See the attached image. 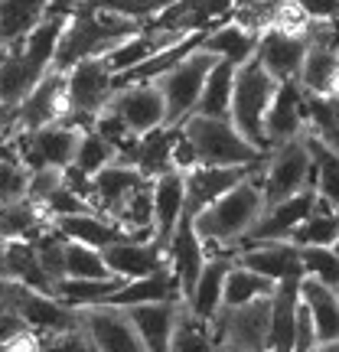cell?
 <instances>
[{
  "instance_id": "6da1fadb",
  "label": "cell",
  "mask_w": 339,
  "mask_h": 352,
  "mask_svg": "<svg viewBox=\"0 0 339 352\" xmlns=\"http://www.w3.org/2000/svg\"><path fill=\"white\" fill-rule=\"evenodd\" d=\"M264 212V192H261V170L248 179H241L239 186H232L226 196H219L212 206H206L196 219L193 228L206 245V258L215 254H228L235 258V245H239L252 226Z\"/></svg>"
},
{
  "instance_id": "7a4b0ae2",
  "label": "cell",
  "mask_w": 339,
  "mask_h": 352,
  "mask_svg": "<svg viewBox=\"0 0 339 352\" xmlns=\"http://www.w3.org/2000/svg\"><path fill=\"white\" fill-rule=\"evenodd\" d=\"M138 30H140V23H134V20H127L121 13H111V10H105V7H95V3L82 0L76 10L65 16L52 69H56V72H69V69L76 63H82V59L108 56L118 43H124L127 36H134Z\"/></svg>"
},
{
  "instance_id": "3957f363",
  "label": "cell",
  "mask_w": 339,
  "mask_h": 352,
  "mask_svg": "<svg viewBox=\"0 0 339 352\" xmlns=\"http://www.w3.org/2000/svg\"><path fill=\"white\" fill-rule=\"evenodd\" d=\"M63 26L65 16H46L33 33L3 46V59H0V101L3 104L17 108L36 88L39 78L52 69Z\"/></svg>"
},
{
  "instance_id": "277c9868",
  "label": "cell",
  "mask_w": 339,
  "mask_h": 352,
  "mask_svg": "<svg viewBox=\"0 0 339 352\" xmlns=\"http://www.w3.org/2000/svg\"><path fill=\"white\" fill-rule=\"evenodd\" d=\"M183 134L196 151V160L209 166H248L261 164L267 153L258 151L252 140L239 134V127L228 118H209V114H189L183 121Z\"/></svg>"
},
{
  "instance_id": "5b68a950",
  "label": "cell",
  "mask_w": 339,
  "mask_h": 352,
  "mask_svg": "<svg viewBox=\"0 0 339 352\" xmlns=\"http://www.w3.org/2000/svg\"><path fill=\"white\" fill-rule=\"evenodd\" d=\"M277 91V78L264 69L258 59H248L235 69V88H232V111L228 121L239 127L245 140H252L258 151H271L264 138V114L271 108V98Z\"/></svg>"
},
{
  "instance_id": "8992f818",
  "label": "cell",
  "mask_w": 339,
  "mask_h": 352,
  "mask_svg": "<svg viewBox=\"0 0 339 352\" xmlns=\"http://www.w3.org/2000/svg\"><path fill=\"white\" fill-rule=\"evenodd\" d=\"M65 88H69V114L63 121L78 131H88L98 111H105L114 98V72L108 69L105 56L82 59L65 72Z\"/></svg>"
},
{
  "instance_id": "52a82bcc",
  "label": "cell",
  "mask_w": 339,
  "mask_h": 352,
  "mask_svg": "<svg viewBox=\"0 0 339 352\" xmlns=\"http://www.w3.org/2000/svg\"><path fill=\"white\" fill-rule=\"evenodd\" d=\"M215 63H219V56H212V52H206L199 46V50H193L186 59H179L173 69H166L164 76L157 78V88H160L166 104V127H179L189 114L196 111L206 76L212 72Z\"/></svg>"
},
{
  "instance_id": "ba28073f",
  "label": "cell",
  "mask_w": 339,
  "mask_h": 352,
  "mask_svg": "<svg viewBox=\"0 0 339 352\" xmlns=\"http://www.w3.org/2000/svg\"><path fill=\"white\" fill-rule=\"evenodd\" d=\"M310 170H314V160H310V147L303 138L271 147L261 166L264 206H274V202L290 199L300 189H307L310 186Z\"/></svg>"
},
{
  "instance_id": "9c48e42d",
  "label": "cell",
  "mask_w": 339,
  "mask_h": 352,
  "mask_svg": "<svg viewBox=\"0 0 339 352\" xmlns=\"http://www.w3.org/2000/svg\"><path fill=\"white\" fill-rule=\"evenodd\" d=\"M69 114V88H65V72L50 69L36 82V88L26 95L10 114V124L0 127L3 138H13L20 131H39L46 124H56Z\"/></svg>"
},
{
  "instance_id": "30bf717a",
  "label": "cell",
  "mask_w": 339,
  "mask_h": 352,
  "mask_svg": "<svg viewBox=\"0 0 339 352\" xmlns=\"http://www.w3.org/2000/svg\"><path fill=\"white\" fill-rule=\"evenodd\" d=\"M78 138H82L78 127L65 124V121H56V124L39 127V131H20V134H13V147H17L20 164L30 173L43 170V166L65 170V166L76 160Z\"/></svg>"
},
{
  "instance_id": "8fae6325",
  "label": "cell",
  "mask_w": 339,
  "mask_h": 352,
  "mask_svg": "<svg viewBox=\"0 0 339 352\" xmlns=\"http://www.w3.org/2000/svg\"><path fill=\"white\" fill-rule=\"evenodd\" d=\"M212 333L219 342L239 346L245 352H267L271 336V297H258L241 307H222L212 316Z\"/></svg>"
},
{
  "instance_id": "7c38bea8",
  "label": "cell",
  "mask_w": 339,
  "mask_h": 352,
  "mask_svg": "<svg viewBox=\"0 0 339 352\" xmlns=\"http://www.w3.org/2000/svg\"><path fill=\"white\" fill-rule=\"evenodd\" d=\"M316 202H320L316 189L307 186V189H300L297 196H290V199L264 206L261 219H258L252 226V232L235 245V254L245 252V248H252V245H261V241H290V235L297 232V226L316 209Z\"/></svg>"
},
{
  "instance_id": "4fadbf2b",
  "label": "cell",
  "mask_w": 339,
  "mask_h": 352,
  "mask_svg": "<svg viewBox=\"0 0 339 352\" xmlns=\"http://www.w3.org/2000/svg\"><path fill=\"white\" fill-rule=\"evenodd\" d=\"M264 166L261 164H248V166H209V164H196L193 170L183 173L186 179V202H183V215L186 219H196V215L212 206L219 196H226L232 186H239L241 179L254 176L258 170Z\"/></svg>"
},
{
  "instance_id": "5bb4252c",
  "label": "cell",
  "mask_w": 339,
  "mask_h": 352,
  "mask_svg": "<svg viewBox=\"0 0 339 352\" xmlns=\"http://www.w3.org/2000/svg\"><path fill=\"white\" fill-rule=\"evenodd\" d=\"M82 329L88 333V340L98 352H147L140 333L134 329L127 310L121 307H85L82 310Z\"/></svg>"
},
{
  "instance_id": "9a60e30c",
  "label": "cell",
  "mask_w": 339,
  "mask_h": 352,
  "mask_svg": "<svg viewBox=\"0 0 339 352\" xmlns=\"http://www.w3.org/2000/svg\"><path fill=\"white\" fill-rule=\"evenodd\" d=\"M307 50H310V39L307 33H287V30H264L258 36V52L254 59L277 78V82H297L303 69V59H307Z\"/></svg>"
},
{
  "instance_id": "2e32d148",
  "label": "cell",
  "mask_w": 339,
  "mask_h": 352,
  "mask_svg": "<svg viewBox=\"0 0 339 352\" xmlns=\"http://www.w3.org/2000/svg\"><path fill=\"white\" fill-rule=\"evenodd\" d=\"M114 111L121 114V121L131 127V134H147L153 127L166 124V104L157 82H140V85L118 88L114 98L108 101Z\"/></svg>"
},
{
  "instance_id": "e0dca14e",
  "label": "cell",
  "mask_w": 339,
  "mask_h": 352,
  "mask_svg": "<svg viewBox=\"0 0 339 352\" xmlns=\"http://www.w3.org/2000/svg\"><path fill=\"white\" fill-rule=\"evenodd\" d=\"M303 88L300 82H277V91L271 98V108L264 114V138L267 147L287 144L294 138H303Z\"/></svg>"
},
{
  "instance_id": "ac0fdd59",
  "label": "cell",
  "mask_w": 339,
  "mask_h": 352,
  "mask_svg": "<svg viewBox=\"0 0 339 352\" xmlns=\"http://www.w3.org/2000/svg\"><path fill=\"white\" fill-rule=\"evenodd\" d=\"M105 264L108 271L124 280H138V277H147L153 271L166 267V248L157 239H124V241H114L105 248Z\"/></svg>"
},
{
  "instance_id": "d6986e66",
  "label": "cell",
  "mask_w": 339,
  "mask_h": 352,
  "mask_svg": "<svg viewBox=\"0 0 339 352\" xmlns=\"http://www.w3.org/2000/svg\"><path fill=\"white\" fill-rule=\"evenodd\" d=\"M166 264L179 280V294H183V303H186V297L193 294V287H196V280L202 274V264H206V245L196 235L193 219H186V215L179 219L173 239L166 245Z\"/></svg>"
},
{
  "instance_id": "ffe728a7",
  "label": "cell",
  "mask_w": 339,
  "mask_h": 352,
  "mask_svg": "<svg viewBox=\"0 0 339 352\" xmlns=\"http://www.w3.org/2000/svg\"><path fill=\"white\" fill-rule=\"evenodd\" d=\"M144 183H147V176L140 173L134 164H124V160L108 164L105 170H98V173L91 176V186H95L91 206H95V212L114 219V212H118Z\"/></svg>"
},
{
  "instance_id": "44dd1931",
  "label": "cell",
  "mask_w": 339,
  "mask_h": 352,
  "mask_svg": "<svg viewBox=\"0 0 339 352\" xmlns=\"http://www.w3.org/2000/svg\"><path fill=\"white\" fill-rule=\"evenodd\" d=\"M186 36H189V33L157 30V26H140L134 36H127L124 43H118V46L105 56V63H108V69L118 76V72L134 69V65H140L144 59H151V56H157V52H164V50H170V46H176L179 39H186Z\"/></svg>"
},
{
  "instance_id": "7402d4cb",
  "label": "cell",
  "mask_w": 339,
  "mask_h": 352,
  "mask_svg": "<svg viewBox=\"0 0 339 352\" xmlns=\"http://www.w3.org/2000/svg\"><path fill=\"white\" fill-rule=\"evenodd\" d=\"M183 202H186V179L179 170H170L153 179V239L164 248L170 245L183 219Z\"/></svg>"
},
{
  "instance_id": "603a6c76",
  "label": "cell",
  "mask_w": 339,
  "mask_h": 352,
  "mask_svg": "<svg viewBox=\"0 0 339 352\" xmlns=\"http://www.w3.org/2000/svg\"><path fill=\"white\" fill-rule=\"evenodd\" d=\"M297 307H300V277L277 280L274 294H271V336H267V352H294Z\"/></svg>"
},
{
  "instance_id": "cb8c5ba5",
  "label": "cell",
  "mask_w": 339,
  "mask_h": 352,
  "mask_svg": "<svg viewBox=\"0 0 339 352\" xmlns=\"http://www.w3.org/2000/svg\"><path fill=\"white\" fill-rule=\"evenodd\" d=\"M235 261L264 277H271L274 284L284 280V277H303L300 248L294 241H261V245H252V248L239 252Z\"/></svg>"
},
{
  "instance_id": "d4e9b609",
  "label": "cell",
  "mask_w": 339,
  "mask_h": 352,
  "mask_svg": "<svg viewBox=\"0 0 339 352\" xmlns=\"http://www.w3.org/2000/svg\"><path fill=\"white\" fill-rule=\"evenodd\" d=\"M179 307H183V300H157V303L127 307V316H131L134 329L140 333L147 352H170V336H173Z\"/></svg>"
},
{
  "instance_id": "484cf974",
  "label": "cell",
  "mask_w": 339,
  "mask_h": 352,
  "mask_svg": "<svg viewBox=\"0 0 339 352\" xmlns=\"http://www.w3.org/2000/svg\"><path fill=\"white\" fill-rule=\"evenodd\" d=\"M52 226L59 228V235H65L69 241H82V245H91V248H108L114 241H124V239H134L131 232L118 226L114 219L101 212H78V215H63V219H56ZM144 241V239H138Z\"/></svg>"
},
{
  "instance_id": "4316f807",
  "label": "cell",
  "mask_w": 339,
  "mask_h": 352,
  "mask_svg": "<svg viewBox=\"0 0 339 352\" xmlns=\"http://www.w3.org/2000/svg\"><path fill=\"white\" fill-rule=\"evenodd\" d=\"M232 264H235V258H228V254L206 258L199 280H196L193 294L186 297L189 314L202 316V320H212V316L222 310V290H226V277H228V271H232Z\"/></svg>"
},
{
  "instance_id": "83f0119b",
  "label": "cell",
  "mask_w": 339,
  "mask_h": 352,
  "mask_svg": "<svg viewBox=\"0 0 339 352\" xmlns=\"http://www.w3.org/2000/svg\"><path fill=\"white\" fill-rule=\"evenodd\" d=\"M176 134H179V127H166V124L153 127V131H147V134H140L138 147H134V153H131V164L138 166L147 179H157V176L176 170L173 166Z\"/></svg>"
},
{
  "instance_id": "f1b7e54d",
  "label": "cell",
  "mask_w": 339,
  "mask_h": 352,
  "mask_svg": "<svg viewBox=\"0 0 339 352\" xmlns=\"http://www.w3.org/2000/svg\"><path fill=\"white\" fill-rule=\"evenodd\" d=\"M50 228L52 219L39 202L20 199L10 206H0V241H36Z\"/></svg>"
},
{
  "instance_id": "f546056e",
  "label": "cell",
  "mask_w": 339,
  "mask_h": 352,
  "mask_svg": "<svg viewBox=\"0 0 339 352\" xmlns=\"http://www.w3.org/2000/svg\"><path fill=\"white\" fill-rule=\"evenodd\" d=\"M202 50L226 59L232 65H245L248 59H254L258 52V33L239 26L235 20H222L219 26H212L206 36H202Z\"/></svg>"
},
{
  "instance_id": "4dcf8cb0",
  "label": "cell",
  "mask_w": 339,
  "mask_h": 352,
  "mask_svg": "<svg viewBox=\"0 0 339 352\" xmlns=\"http://www.w3.org/2000/svg\"><path fill=\"white\" fill-rule=\"evenodd\" d=\"M300 300L314 316L316 340L333 342L339 340V294L327 284H320L314 277H300Z\"/></svg>"
},
{
  "instance_id": "1f68e13d",
  "label": "cell",
  "mask_w": 339,
  "mask_h": 352,
  "mask_svg": "<svg viewBox=\"0 0 339 352\" xmlns=\"http://www.w3.org/2000/svg\"><path fill=\"white\" fill-rule=\"evenodd\" d=\"M0 248H3V261H7V277L10 280H20V284L43 290V294H56V284L43 271L33 241H0Z\"/></svg>"
},
{
  "instance_id": "d6a6232c",
  "label": "cell",
  "mask_w": 339,
  "mask_h": 352,
  "mask_svg": "<svg viewBox=\"0 0 339 352\" xmlns=\"http://www.w3.org/2000/svg\"><path fill=\"white\" fill-rule=\"evenodd\" d=\"M307 147H310V160H314V170H310V186L316 189V196L323 202H329L339 212V151H333L329 144H323L314 134H303Z\"/></svg>"
},
{
  "instance_id": "836d02e7",
  "label": "cell",
  "mask_w": 339,
  "mask_h": 352,
  "mask_svg": "<svg viewBox=\"0 0 339 352\" xmlns=\"http://www.w3.org/2000/svg\"><path fill=\"white\" fill-rule=\"evenodd\" d=\"M50 0H0V46H10L46 20Z\"/></svg>"
},
{
  "instance_id": "e575fe53",
  "label": "cell",
  "mask_w": 339,
  "mask_h": 352,
  "mask_svg": "<svg viewBox=\"0 0 339 352\" xmlns=\"http://www.w3.org/2000/svg\"><path fill=\"white\" fill-rule=\"evenodd\" d=\"M121 284H124V277H118V274L98 277V280H88V277H63V280L56 284V294H52V297H59L63 303L76 307V310H85V307L105 303Z\"/></svg>"
},
{
  "instance_id": "d590c367",
  "label": "cell",
  "mask_w": 339,
  "mask_h": 352,
  "mask_svg": "<svg viewBox=\"0 0 339 352\" xmlns=\"http://www.w3.org/2000/svg\"><path fill=\"white\" fill-rule=\"evenodd\" d=\"M170 352H222V342L215 340L212 320L189 314L186 303L179 307L173 336H170Z\"/></svg>"
},
{
  "instance_id": "8d00e7d4",
  "label": "cell",
  "mask_w": 339,
  "mask_h": 352,
  "mask_svg": "<svg viewBox=\"0 0 339 352\" xmlns=\"http://www.w3.org/2000/svg\"><path fill=\"white\" fill-rule=\"evenodd\" d=\"M235 69L239 65L219 59L212 65V72L206 76V85H202L199 104L193 114H209V118H228L232 111V88H235Z\"/></svg>"
},
{
  "instance_id": "74e56055",
  "label": "cell",
  "mask_w": 339,
  "mask_h": 352,
  "mask_svg": "<svg viewBox=\"0 0 339 352\" xmlns=\"http://www.w3.org/2000/svg\"><path fill=\"white\" fill-rule=\"evenodd\" d=\"M303 121H307L303 134H314L333 151H339V98L303 91Z\"/></svg>"
},
{
  "instance_id": "f35d334b",
  "label": "cell",
  "mask_w": 339,
  "mask_h": 352,
  "mask_svg": "<svg viewBox=\"0 0 339 352\" xmlns=\"http://www.w3.org/2000/svg\"><path fill=\"white\" fill-rule=\"evenodd\" d=\"M274 280L271 277L258 274L245 264H232V271L226 277V290H222V307H241V303H252L258 297H271L274 294Z\"/></svg>"
},
{
  "instance_id": "ab89813d",
  "label": "cell",
  "mask_w": 339,
  "mask_h": 352,
  "mask_svg": "<svg viewBox=\"0 0 339 352\" xmlns=\"http://www.w3.org/2000/svg\"><path fill=\"white\" fill-rule=\"evenodd\" d=\"M290 241L297 248H307V245H336L339 241V212L329 206V202H316V209L307 219H303L297 232L290 235Z\"/></svg>"
},
{
  "instance_id": "60d3db41",
  "label": "cell",
  "mask_w": 339,
  "mask_h": 352,
  "mask_svg": "<svg viewBox=\"0 0 339 352\" xmlns=\"http://www.w3.org/2000/svg\"><path fill=\"white\" fill-rule=\"evenodd\" d=\"M336 65H339V50H333V46H310L297 82L310 95H329V82H333Z\"/></svg>"
},
{
  "instance_id": "b9f144b4",
  "label": "cell",
  "mask_w": 339,
  "mask_h": 352,
  "mask_svg": "<svg viewBox=\"0 0 339 352\" xmlns=\"http://www.w3.org/2000/svg\"><path fill=\"white\" fill-rule=\"evenodd\" d=\"M26 189H30V170L20 164L13 138H3L0 144V206L26 199Z\"/></svg>"
},
{
  "instance_id": "7bdbcfd3",
  "label": "cell",
  "mask_w": 339,
  "mask_h": 352,
  "mask_svg": "<svg viewBox=\"0 0 339 352\" xmlns=\"http://www.w3.org/2000/svg\"><path fill=\"white\" fill-rule=\"evenodd\" d=\"M118 160V147H114L111 140H105L95 131V127H88V131H82V138H78V151H76V160L72 164L82 170V173L95 176L98 170H105L108 164H114Z\"/></svg>"
},
{
  "instance_id": "ee69618b",
  "label": "cell",
  "mask_w": 339,
  "mask_h": 352,
  "mask_svg": "<svg viewBox=\"0 0 339 352\" xmlns=\"http://www.w3.org/2000/svg\"><path fill=\"white\" fill-rule=\"evenodd\" d=\"M65 277L98 280V277H111V271H108V264H105L101 248H91V245L65 239Z\"/></svg>"
},
{
  "instance_id": "f6af8a7d",
  "label": "cell",
  "mask_w": 339,
  "mask_h": 352,
  "mask_svg": "<svg viewBox=\"0 0 339 352\" xmlns=\"http://www.w3.org/2000/svg\"><path fill=\"white\" fill-rule=\"evenodd\" d=\"M300 267L303 277H314L320 284L336 290L339 287V254L333 245H307L300 248Z\"/></svg>"
},
{
  "instance_id": "bcb514c9",
  "label": "cell",
  "mask_w": 339,
  "mask_h": 352,
  "mask_svg": "<svg viewBox=\"0 0 339 352\" xmlns=\"http://www.w3.org/2000/svg\"><path fill=\"white\" fill-rule=\"evenodd\" d=\"M33 248H36V258L43 264V271L52 277V284H59L65 277V235H59V228L52 226L50 232H43L33 241Z\"/></svg>"
},
{
  "instance_id": "7dc6e473",
  "label": "cell",
  "mask_w": 339,
  "mask_h": 352,
  "mask_svg": "<svg viewBox=\"0 0 339 352\" xmlns=\"http://www.w3.org/2000/svg\"><path fill=\"white\" fill-rule=\"evenodd\" d=\"M43 209H46V215H50L52 222H56V219H63V215H78V212H95V209H91V206H88L85 199H82V196H78V192H72V189L65 186H59L56 189V192H52L50 199L43 202Z\"/></svg>"
},
{
  "instance_id": "c3c4849f",
  "label": "cell",
  "mask_w": 339,
  "mask_h": 352,
  "mask_svg": "<svg viewBox=\"0 0 339 352\" xmlns=\"http://www.w3.org/2000/svg\"><path fill=\"white\" fill-rule=\"evenodd\" d=\"M39 352H91V340L82 327L65 329V333H43Z\"/></svg>"
},
{
  "instance_id": "681fc988",
  "label": "cell",
  "mask_w": 339,
  "mask_h": 352,
  "mask_svg": "<svg viewBox=\"0 0 339 352\" xmlns=\"http://www.w3.org/2000/svg\"><path fill=\"white\" fill-rule=\"evenodd\" d=\"M63 186V170H56V166H43V170H33L30 173V189H26V199L33 202H43L50 199L56 189Z\"/></svg>"
},
{
  "instance_id": "f907efd6",
  "label": "cell",
  "mask_w": 339,
  "mask_h": 352,
  "mask_svg": "<svg viewBox=\"0 0 339 352\" xmlns=\"http://www.w3.org/2000/svg\"><path fill=\"white\" fill-rule=\"evenodd\" d=\"M39 346H43V333H36V329L26 327L23 333H17L13 340L3 342L0 352H39Z\"/></svg>"
},
{
  "instance_id": "816d5d0a",
  "label": "cell",
  "mask_w": 339,
  "mask_h": 352,
  "mask_svg": "<svg viewBox=\"0 0 339 352\" xmlns=\"http://www.w3.org/2000/svg\"><path fill=\"white\" fill-rule=\"evenodd\" d=\"M310 20H339V0H297Z\"/></svg>"
},
{
  "instance_id": "f5cc1de1",
  "label": "cell",
  "mask_w": 339,
  "mask_h": 352,
  "mask_svg": "<svg viewBox=\"0 0 339 352\" xmlns=\"http://www.w3.org/2000/svg\"><path fill=\"white\" fill-rule=\"evenodd\" d=\"M82 0H50V7H46V16H69V13L76 10Z\"/></svg>"
},
{
  "instance_id": "db71d44e",
  "label": "cell",
  "mask_w": 339,
  "mask_h": 352,
  "mask_svg": "<svg viewBox=\"0 0 339 352\" xmlns=\"http://www.w3.org/2000/svg\"><path fill=\"white\" fill-rule=\"evenodd\" d=\"M10 114H13V108H10V104H3V101H0V127H7V124H10Z\"/></svg>"
},
{
  "instance_id": "11a10c76",
  "label": "cell",
  "mask_w": 339,
  "mask_h": 352,
  "mask_svg": "<svg viewBox=\"0 0 339 352\" xmlns=\"http://www.w3.org/2000/svg\"><path fill=\"white\" fill-rule=\"evenodd\" d=\"M314 352H339V340H333V342H320Z\"/></svg>"
},
{
  "instance_id": "9f6ffc18",
  "label": "cell",
  "mask_w": 339,
  "mask_h": 352,
  "mask_svg": "<svg viewBox=\"0 0 339 352\" xmlns=\"http://www.w3.org/2000/svg\"><path fill=\"white\" fill-rule=\"evenodd\" d=\"M329 95L339 98V65H336V72H333V82H329Z\"/></svg>"
},
{
  "instance_id": "6f0895ef",
  "label": "cell",
  "mask_w": 339,
  "mask_h": 352,
  "mask_svg": "<svg viewBox=\"0 0 339 352\" xmlns=\"http://www.w3.org/2000/svg\"><path fill=\"white\" fill-rule=\"evenodd\" d=\"M222 352H245V349H239V346H228V342H222Z\"/></svg>"
},
{
  "instance_id": "680465c9",
  "label": "cell",
  "mask_w": 339,
  "mask_h": 352,
  "mask_svg": "<svg viewBox=\"0 0 339 352\" xmlns=\"http://www.w3.org/2000/svg\"><path fill=\"white\" fill-rule=\"evenodd\" d=\"M333 248H336V254H339V241H336V245H333Z\"/></svg>"
},
{
  "instance_id": "91938a15",
  "label": "cell",
  "mask_w": 339,
  "mask_h": 352,
  "mask_svg": "<svg viewBox=\"0 0 339 352\" xmlns=\"http://www.w3.org/2000/svg\"><path fill=\"white\" fill-rule=\"evenodd\" d=\"M0 144H3V134H0Z\"/></svg>"
},
{
  "instance_id": "94428289",
  "label": "cell",
  "mask_w": 339,
  "mask_h": 352,
  "mask_svg": "<svg viewBox=\"0 0 339 352\" xmlns=\"http://www.w3.org/2000/svg\"><path fill=\"white\" fill-rule=\"evenodd\" d=\"M0 59H3V50H0Z\"/></svg>"
},
{
  "instance_id": "6125c7cd",
  "label": "cell",
  "mask_w": 339,
  "mask_h": 352,
  "mask_svg": "<svg viewBox=\"0 0 339 352\" xmlns=\"http://www.w3.org/2000/svg\"><path fill=\"white\" fill-rule=\"evenodd\" d=\"M91 352H98V349H95V346H91Z\"/></svg>"
},
{
  "instance_id": "be15d7a7",
  "label": "cell",
  "mask_w": 339,
  "mask_h": 352,
  "mask_svg": "<svg viewBox=\"0 0 339 352\" xmlns=\"http://www.w3.org/2000/svg\"><path fill=\"white\" fill-rule=\"evenodd\" d=\"M336 294H339V287H336Z\"/></svg>"
}]
</instances>
